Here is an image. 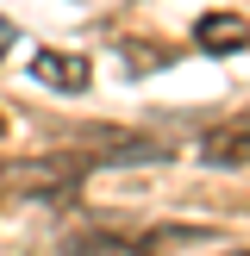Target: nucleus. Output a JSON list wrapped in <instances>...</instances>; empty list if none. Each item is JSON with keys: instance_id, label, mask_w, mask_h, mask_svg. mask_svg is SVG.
Returning <instances> with one entry per match:
<instances>
[{"instance_id": "nucleus-1", "label": "nucleus", "mask_w": 250, "mask_h": 256, "mask_svg": "<svg viewBox=\"0 0 250 256\" xmlns=\"http://www.w3.org/2000/svg\"><path fill=\"white\" fill-rule=\"evenodd\" d=\"M194 44L212 50V56H238V50L250 44V25L238 19V12H206V19L194 25Z\"/></svg>"}, {"instance_id": "nucleus-2", "label": "nucleus", "mask_w": 250, "mask_h": 256, "mask_svg": "<svg viewBox=\"0 0 250 256\" xmlns=\"http://www.w3.org/2000/svg\"><path fill=\"white\" fill-rule=\"evenodd\" d=\"M32 82L62 88V94H82V88H88V62L69 56V50H38V56H32Z\"/></svg>"}, {"instance_id": "nucleus-3", "label": "nucleus", "mask_w": 250, "mask_h": 256, "mask_svg": "<svg viewBox=\"0 0 250 256\" xmlns=\"http://www.w3.org/2000/svg\"><path fill=\"white\" fill-rule=\"evenodd\" d=\"M200 162H212V169L250 162V119H238V125H219V132L206 138V150H200Z\"/></svg>"}, {"instance_id": "nucleus-4", "label": "nucleus", "mask_w": 250, "mask_h": 256, "mask_svg": "<svg viewBox=\"0 0 250 256\" xmlns=\"http://www.w3.org/2000/svg\"><path fill=\"white\" fill-rule=\"evenodd\" d=\"M69 256H150V250L125 238H69Z\"/></svg>"}, {"instance_id": "nucleus-5", "label": "nucleus", "mask_w": 250, "mask_h": 256, "mask_svg": "<svg viewBox=\"0 0 250 256\" xmlns=\"http://www.w3.org/2000/svg\"><path fill=\"white\" fill-rule=\"evenodd\" d=\"M6 44H12V25H6V19H0V50H6Z\"/></svg>"}, {"instance_id": "nucleus-6", "label": "nucleus", "mask_w": 250, "mask_h": 256, "mask_svg": "<svg viewBox=\"0 0 250 256\" xmlns=\"http://www.w3.org/2000/svg\"><path fill=\"white\" fill-rule=\"evenodd\" d=\"M232 256H250V250H232Z\"/></svg>"}]
</instances>
